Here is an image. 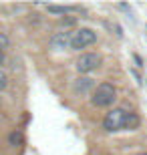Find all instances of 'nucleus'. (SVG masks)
<instances>
[{
  "instance_id": "1",
  "label": "nucleus",
  "mask_w": 147,
  "mask_h": 155,
  "mask_svg": "<svg viewBox=\"0 0 147 155\" xmlns=\"http://www.w3.org/2000/svg\"><path fill=\"white\" fill-rule=\"evenodd\" d=\"M117 103V87L109 81H101L91 93V105L97 109H113Z\"/></svg>"
},
{
  "instance_id": "2",
  "label": "nucleus",
  "mask_w": 147,
  "mask_h": 155,
  "mask_svg": "<svg viewBox=\"0 0 147 155\" xmlns=\"http://www.w3.org/2000/svg\"><path fill=\"white\" fill-rule=\"evenodd\" d=\"M131 115V109L127 107H113L109 109L103 117V131L105 133H119V131H125V125H127V119Z\"/></svg>"
},
{
  "instance_id": "3",
  "label": "nucleus",
  "mask_w": 147,
  "mask_h": 155,
  "mask_svg": "<svg viewBox=\"0 0 147 155\" xmlns=\"http://www.w3.org/2000/svg\"><path fill=\"white\" fill-rule=\"evenodd\" d=\"M97 38H99V35H97L95 28H91V26H79L71 35V51L83 52L85 48L97 45Z\"/></svg>"
},
{
  "instance_id": "4",
  "label": "nucleus",
  "mask_w": 147,
  "mask_h": 155,
  "mask_svg": "<svg viewBox=\"0 0 147 155\" xmlns=\"http://www.w3.org/2000/svg\"><path fill=\"white\" fill-rule=\"evenodd\" d=\"M103 63V57L99 52H81L77 61H75V71L79 73V77H89L91 73H95Z\"/></svg>"
},
{
  "instance_id": "5",
  "label": "nucleus",
  "mask_w": 147,
  "mask_h": 155,
  "mask_svg": "<svg viewBox=\"0 0 147 155\" xmlns=\"http://www.w3.org/2000/svg\"><path fill=\"white\" fill-rule=\"evenodd\" d=\"M71 35H73V30H57V32H52L48 36V46H51V51L55 52H62V51H71Z\"/></svg>"
},
{
  "instance_id": "6",
  "label": "nucleus",
  "mask_w": 147,
  "mask_h": 155,
  "mask_svg": "<svg viewBox=\"0 0 147 155\" xmlns=\"http://www.w3.org/2000/svg\"><path fill=\"white\" fill-rule=\"evenodd\" d=\"M95 79L93 77H77V79L73 81V85H71V89H73V95H77V97H87L91 93L95 91Z\"/></svg>"
},
{
  "instance_id": "7",
  "label": "nucleus",
  "mask_w": 147,
  "mask_h": 155,
  "mask_svg": "<svg viewBox=\"0 0 147 155\" xmlns=\"http://www.w3.org/2000/svg\"><path fill=\"white\" fill-rule=\"evenodd\" d=\"M10 45H12L10 36L6 35V32H0V51H4V48H8Z\"/></svg>"
},
{
  "instance_id": "8",
  "label": "nucleus",
  "mask_w": 147,
  "mask_h": 155,
  "mask_svg": "<svg viewBox=\"0 0 147 155\" xmlns=\"http://www.w3.org/2000/svg\"><path fill=\"white\" fill-rule=\"evenodd\" d=\"M6 87H8V75L0 69V91H4Z\"/></svg>"
},
{
  "instance_id": "9",
  "label": "nucleus",
  "mask_w": 147,
  "mask_h": 155,
  "mask_svg": "<svg viewBox=\"0 0 147 155\" xmlns=\"http://www.w3.org/2000/svg\"><path fill=\"white\" fill-rule=\"evenodd\" d=\"M61 24H62V26H73V24H75V18H73V16H68V18H61Z\"/></svg>"
},
{
  "instance_id": "10",
  "label": "nucleus",
  "mask_w": 147,
  "mask_h": 155,
  "mask_svg": "<svg viewBox=\"0 0 147 155\" xmlns=\"http://www.w3.org/2000/svg\"><path fill=\"white\" fill-rule=\"evenodd\" d=\"M133 58H135L137 67H143V61H141V57H139V54H133Z\"/></svg>"
},
{
  "instance_id": "11",
  "label": "nucleus",
  "mask_w": 147,
  "mask_h": 155,
  "mask_svg": "<svg viewBox=\"0 0 147 155\" xmlns=\"http://www.w3.org/2000/svg\"><path fill=\"white\" fill-rule=\"evenodd\" d=\"M4 61H6V54H4V51H0V67L4 64Z\"/></svg>"
},
{
  "instance_id": "12",
  "label": "nucleus",
  "mask_w": 147,
  "mask_h": 155,
  "mask_svg": "<svg viewBox=\"0 0 147 155\" xmlns=\"http://www.w3.org/2000/svg\"><path fill=\"white\" fill-rule=\"evenodd\" d=\"M135 155H147V153H145V151H141V153H135Z\"/></svg>"
}]
</instances>
